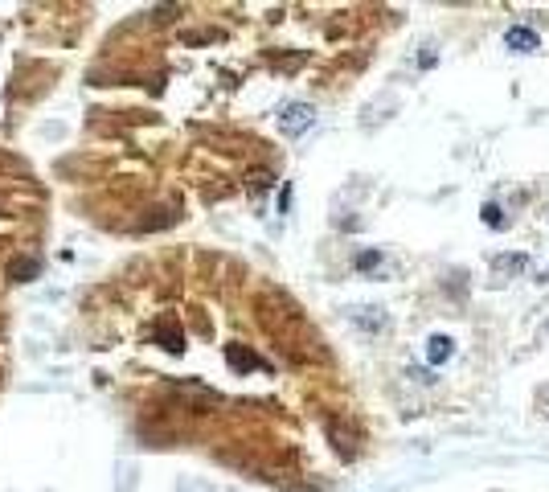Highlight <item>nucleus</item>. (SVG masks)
I'll return each instance as SVG.
<instances>
[{
  "instance_id": "f257e3e1",
  "label": "nucleus",
  "mask_w": 549,
  "mask_h": 492,
  "mask_svg": "<svg viewBox=\"0 0 549 492\" xmlns=\"http://www.w3.org/2000/svg\"><path fill=\"white\" fill-rule=\"evenodd\" d=\"M311 123H316V111H311L308 103H291V107H283V115H279V132L283 136H304Z\"/></svg>"
},
{
  "instance_id": "f03ea898",
  "label": "nucleus",
  "mask_w": 549,
  "mask_h": 492,
  "mask_svg": "<svg viewBox=\"0 0 549 492\" xmlns=\"http://www.w3.org/2000/svg\"><path fill=\"white\" fill-rule=\"evenodd\" d=\"M504 46L512 49V53H537V49H541V33L529 29V25H512V29L504 33Z\"/></svg>"
},
{
  "instance_id": "7ed1b4c3",
  "label": "nucleus",
  "mask_w": 549,
  "mask_h": 492,
  "mask_svg": "<svg viewBox=\"0 0 549 492\" xmlns=\"http://www.w3.org/2000/svg\"><path fill=\"white\" fill-rule=\"evenodd\" d=\"M525 267H529V255H525V251H517V255H496V258H492V275H496V279L521 275Z\"/></svg>"
},
{
  "instance_id": "20e7f679",
  "label": "nucleus",
  "mask_w": 549,
  "mask_h": 492,
  "mask_svg": "<svg viewBox=\"0 0 549 492\" xmlns=\"http://www.w3.org/2000/svg\"><path fill=\"white\" fill-rule=\"evenodd\" d=\"M451 357H455V341L443 336V332H434L427 341V361L430 365H443V361H451Z\"/></svg>"
},
{
  "instance_id": "39448f33",
  "label": "nucleus",
  "mask_w": 549,
  "mask_h": 492,
  "mask_svg": "<svg viewBox=\"0 0 549 492\" xmlns=\"http://www.w3.org/2000/svg\"><path fill=\"white\" fill-rule=\"evenodd\" d=\"M226 361H230L234 370H259V365H263V361L254 357V353L242 349V345H230V349H226Z\"/></svg>"
},
{
  "instance_id": "423d86ee",
  "label": "nucleus",
  "mask_w": 549,
  "mask_h": 492,
  "mask_svg": "<svg viewBox=\"0 0 549 492\" xmlns=\"http://www.w3.org/2000/svg\"><path fill=\"white\" fill-rule=\"evenodd\" d=\"M156 336H160L164 349H172V353L185 349V345H181V328H172V320H160V324H156Z\"/></svg>"
},
{
  "instance_id": "0eeeda50",
  "label": "nucleus",
  "mask_w": 549,
  "mask_h": 492,
  "mask_svg": "<svg viewBox=\"0 0 549 492\" xmlns=\"http://www.w3.org/2000/svg\"><path fill=\"white\" fill-rule=\"evenodd\" d=\"M484 226H492V230H504V210L496 201H488L484 206Z\"/></svg>"
},
{
  "instance_id": "6e6552de",
  "label": "nucleus",
  "mask_w": 549,
  "mask_h": 492,
  "mask_svg": "<svg viewBox=\"0 0 549 492\" xmlns=\"http://www.w3.org/2000/svg\"><path fill=\"white\" fill-rule=\"evenodd\" d=\"M8 271H13V279H33V275H37V263H33V258H25V263H13V267H8Z\"/></svg>"
},
{
  "instance_id": "1a4fd4ad",
  "label": "nucleus",
  "mask_w": 549,
  "mask_h": 492,
  "mask_svg": "<svg viewBox=\"0 0 549 492\" xmlns=\"http://www.w3.org/2000/svg\"><path fill=\"white\" fill-rule=\"evenodd\" d=\"M382 263V251H361L357 255V271H373Z\"/></svg>"
},
{
  "instance_id": "9d476101",
  "label": "nucleus",
  "mask_w": 549,
  "mask_h": 492,
  "mask_svg": "<svg viewBox=\"0 0 549 492\" xmlns=\"http://www.w3.org/2000/svg\"><path fill=\"white\" fill-rule=\"evenodd\" d=\"M537 406H541V415L549 419V386H545V390H537Z\"/></svg>"
},
{
  "instance_id": "9b49d317",
  "label": "nucleus",
  "mask_w": 549,
  "mask_h": 492,
  "mask_svg": "<svg viewBox=\"0 0 549 492\" xmlns=\"http://www.w3.org/2000/svg\"><path fill=\"white\" fill-rule=\"evenodd\" d=\"M541 283H549V267H545V271H541Z\"/></svg>"
}]
</instances>
